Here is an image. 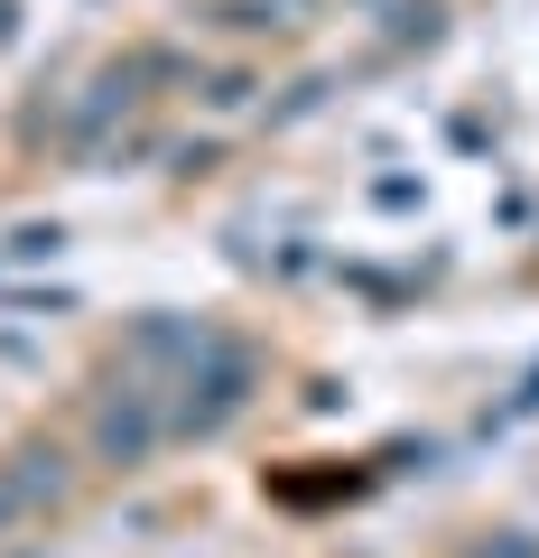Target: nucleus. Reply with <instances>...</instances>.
Masks as SVG:
<instances>
[{"mask_svg": "<svg viewBox=\"0 0 539 558\" xmlns=\"http://www.w3.org/2000/svg\"><path fill=\"white\" fill-rule=\"evenodd\" d=\"M10 28H20V20H10V0H0V47H10Z\"/></svg>", "mask_w": 539, "mask_h": 558, "instance_id": "20e7f679", "label": "nucleus"}, {"mask_svg": "<svg viewBox=\"0 0 539 558\" xmlns=\"http://www.w3.org/2000/svg\"><path fill=\"white\" fill-rule=\"evenodd\" d=\"M475 558H539V539H520V531H512V539H483Z\"/></svg>", "mask_w": 539, "mask_h": 558, "instance_id": "7ed1b4c3", "label": "nucleus"}, {"mask_svg": "<svg viewBox=\"0 0 539 558\" xmlns=\"http://www.w3.org/2000/svg\"><path fill=\"white\" fill-rule=\"evenodd\" d=\"M168 438H177V418H168V391L149 373H121L112 391L94 400V457L102 465H149Z\"/></svg>", "mask_w": 539, "mask_h": 558, "instance_id": "f257e3e1", "label": "nucleus"}, {"mask_svg": "<svg viewBox=\"0 0 539 558\" xmlns=\"http://www.w3.org/2000/svg\"><path fill=\"white\" fill-rule=\"evenodd\" d=\"M65 457L57 447H20V457L0 465V531H20V521H38V512H57L65 502Z\"/></svg>", "mask_w": 539, "mask_h": 558, "instance_id": "f03ea898", "label": "nucleus"}]
</instances>
